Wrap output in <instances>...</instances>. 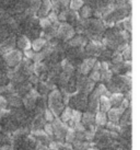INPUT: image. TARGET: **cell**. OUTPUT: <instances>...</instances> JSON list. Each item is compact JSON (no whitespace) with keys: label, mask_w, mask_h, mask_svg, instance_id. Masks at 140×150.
<instances>
[{"label":"cell","mask_w":140,"mask_h":150,"mask_svg":"<svg viewBox=\"0 0 140 150\" xmlns=\"http://www.w3.org/2000/svg\"><path fill=\"white\" fill-rule=\"evenodd\" d=\"M0 148H1V146H0Z\"/></svg>","instance_id":"9a60e30c"},{"label":"cell","mask_w":140,"mask_h":150,"mask_svg":"<svg viewBox=\"0 0 140 150\" xmlns=\"http://www.w3.org/2000/svg\"><path fill=\"white\" fill-rule=\"evenodd\" d=\"M24 54H25V56H26L28 58H33L34 55H35V53H34V50H25Z\"/></svg>","instance_id":"4fadbf2b"},{"label":"cell","mask_w":140,"mask_h":150,"mask_svg":"<svg viewBox=\"0 0 140 150\" xmlns=\"http://www.w3.org/2000/svg\"><path fill=\"white\" fill-rule=\"evenodd\" d=\"M78 12H79V14H80V18H81L82 20H88V19H90V18L93 16V12H94V11H93L89 6L84 4Z\"/></svg>","instance_id":"8992f818"},{"label":"cell","mask_w":140,"mask_h":150,"mask_svg":"<svg viewBox=\"0 0 140 150\" xmlns=\"http://www.w3.org/2000/svg\"><path fill=\"white\" fill-rule=\"evenodd\" d=\"M7 105H8V101H7V99H6L4 96H0V110H6Z\"/></svg>","instance_id":"7c38bea8"},{"label":"cell","mask_w":140,"mask_h":150,"mask_svg":"<svg viewBox=\"0 0 140 150\" xmlns=\"http://www.w3.org/2000/svg\"><path fill=\"white\" fill-rule=\"evenodd\" d=\"M17 44L21 50H23L24 52L25 50H29L32 47V44H31V42H30L29 38H26V36H20L19 40H18Z\"/></svg>","instance_id":"ba28073f"},{"label":"cell","mask_w":140,"mask_h":150,"mask_svg":"<svg viewBox=\"0 0 140 150\" xmlns=\"http://www.w3.org/2000/svg\"><path fill=\"white\" fill-rule=\"evenodd\" d=\"M4 92V87H0V96H2Z\"/></svg>","instance_id":"5bb4252c"},{"label":"cell","mask_w":140,"mask_h":150,"mask_svg":"<svg viewBox=\"0 0 140 150\" xmlns=\"http://www.w3.org/2000/svg\"><path fill=\"white\" fill-rule=\"evenodd\" d=\"M52 9H53V7H52V1L50 0H42V4L37 13H38L40 17L45 18L50 13Z\"/></svg>","instance_id":"277c9868"},{"label":"cell","mask_w":140,"mask_h":150,"mask_svg":"<svg viewBox=\"0 0 140 150\" xmlns=\"http://www.w3.org/2000/svg\"><path fill=\"white\" fill-rule=\"evenodd\" d=\"M74 34H76V30L74 26H71L67 22H64L58 25V32L56 38H60L64 42H67L74 38Z\"/></svg>","instance_id":"6da1fadb"},{"label":"cell","mask_w":140,"mask_h":150,"mask_svg":"<svg viewBox=\"0 0 140 150\" xmlns=\"http://www.w3.org/2000/svg\"><path fill=\"white\" fill-rule=\"evenodd\" d=\"M96 64V59L95 58H88V59H84L81 64V72H82L83 75H88L90 71L93 70V68H94V65Z\"/></svg>","instance_id":"5b68a950"},{"label":"cell","mask_w":140,"mask_h":150,"mask_svg":"<svg viewBox=\"0 0 140 150\" xmlns=\"http://www.w3.org/2000/svg\"><path fill=\"white\" fill-rule=\"evenodd\" d=\"M130 54H132V47H130V45H128L127 47H126V50H123V53H122L123 59H125V60L129 62V60L132 59V56H130Z\"/></svg>","instance_id":"8fae6325"},{"label":"cell","mask_w":140,"mask_h":150,"mask_svg":"<svg viewBox=\"0 0 140 150\" xmlns=\"http://www.w3.org/2000/svg\"><path fill=\"white\" fill-rule=\"evenodd\" d=\"M62 98L58 90H55L50 93L49 96V106L52 111L58 114L62 110Z\"/></svg>","instance_id":"7a4b0ae2"},{"label":"cell","mask_w":140,"mask_h":150,"mask_svg":"<svg viewBox=\"0 0 140 150\" xmlns=\"http://www.w3.org/2000/svg\"><path fill=\"white\" fill-rule=\"evenodd\" d=\"M4 60H6V63L8 64L9 66H17L18 64H20L21 60H22V53L20 50H10V52L4 54Z\"/></svg>","instance_id":"3957f363"},{"label":"cell","mask_w":140,"mask_h":150,"mask_svg":"<svg viewBox=\"0 0 140 150\" xmlns=\"http://www.w3.org/2000/svg\"><path fill=\"white\" fill-rule=\"evenodd\" d=\"M46 46V40L44 38H35L32 43V50L34 52H40Z\"/></svg>","instance_id":"52a82bcc"},{"label":"cell","mask_w":140,"mask_h":150,"mask_svg":"<svg viewBox=\"0 0 140 150\" xmlns=\"http://www.w3.org/2000/svg\"><path fill=\"white\" fill-rule=\"evenodd\" d=\"M52 25H53V23L48 20V18H42L41 20H40V26H41L42 29L47 30L48 28H50Z\"/></svg>","instance_id":"30bf717a"},{"label":"cell","mask_w":140,"mask_h":150,"mask_svg":"<svg viewBox=\"0 0 140 150\" xmlns=\"http://www.w3.org/2000/svg\"><path fill=\"white\" fill-rule=\"evenodd\" d=\"M83 6H84V0H70L69 9L71 11H77L78 12Z\"/></svg>","instance_id":"9c48e42d"}]
</instances>
